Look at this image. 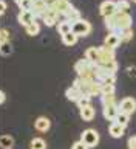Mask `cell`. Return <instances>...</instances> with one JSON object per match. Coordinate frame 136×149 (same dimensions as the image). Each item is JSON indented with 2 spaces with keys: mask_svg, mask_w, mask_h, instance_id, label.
<instances>
[{
  "mask_svg": "<svg viewBox=\"0 0 136 149\" xmlns=\"http://www.w3.org/2000/svg\"><path fill=\"white\" fill-rule=\"evenodd\" d=\"M5 101H6V93H5V92L2 90V92H0V102L3 104Z\"/></svg>",
  "mask_w": 136,
  "mask_h": 149,
  "instance_id": "obj_38",
  "label": "cell"
},
{
  "mask_svg": "<svg viewBox=\"0 0 136 149\" xmlns=\"http://www.w3.org/2000/svg\"><path fill=\"white\" fill-rule=\"evenodd\" d=\"M59 16L60 14L56 11L54 8H48V11L45 13V16L42 17V20H43V23L46 26H57V23H59Z\"/></svg>",
  "mask_w": 136,
  "mask_h": 149,
  "instance_id": "obj_7",
  "label": "cell"
},
{
  "mask_svg": "<svg viewBox=\"0 0 136 149\" xmlns=\"http://www.w3.org/2000/svg\"><path fill=\"white\" fill-rule=\"evenodd\" d=\"M6 13V2H5V0H0V14H3Z\"/></svg>",
  "mask_w": 136,
  "mask_h": 149,
  "instance_id": "obj_37",
  "label": "cell"
},
{
  "mask_svg": "<svg viewBox=\"0 0 136 149\" xmlns=\"http://www.w3.org/2000/svg\"><path fill=\"white\" fill-rule=\"evenodd\" d=\"M119 112L122 113H127V115H132L136 112V100L132 96H127L124 100H121L119 102Z\"/></svg>",
  "mask_w": 136,
  "mask_h": 149,
  "instance_id": "obj_5",
  "label": "cell"
},
{
  "mask_svg": "<svg viewBox=\"0 0 136 149\" xmlns=\"http://www.w3.org/2000/svg\"><path fill=\"white\" fill-rule=\"evenodd\" d=\"M43 2H45V5H46L48 8H54L56 5H57L59 0H43Z\"/></svg>",
  "mask_w": 136,
  "mask_h": 149,
  "instance_id": "obj_36",
  "label": "cell"
},
{
  "mask_svg": "<svg viewBox=\"0 0 136 149\" xmlns=\"http://www.w3.org/2000/svg\"><path fill=\"white\" fill-rule=\"evenodd\" d=\"M96 115V110L93 106H88V107H84V109H81V118L84 121H91L93 118H95Z\"/></svg>",
  "mask_w": 136,
  "mask_h": 149,
  "instance_id": "obj_18",
  "label": "cell"
},
{
  "mask_svg": "<svg viewBox=\"0 0 136 149\" xmlns=\"http://www.w3.org/2000/svg\"><path fill=\"white\" fill-rule=\"evenodd\" d=\"M91 96H88V95H84L81 100L77 101V106H79V109H84V107H88V106H91L90 102H91V100H90Z\"/></svg>",
  "mask_w": 136,
  "mask_h": 149,
  "instance_id": "obj_30",
  "label": "cell"
},
{
  "mask_svg": "<svg viewBox=\"0 0 136 149\" xmlns=\"http://www.w3.org/2000/svg\"><path fill=\"white\" fill-rule=\"evenodd\" d=\"M93 62H90L87 58H84V59H79L76 64H74V70H76V73H77V76H81V74H84L85 72H88L90 68H93Z\"/></svg>",
  "mask_w": 136,
  "mask_h": 149,
  "instance_id": "obj_10",
  "label": "cell"
},
{
  "mask_svg": "<svg viewBox=\"0 0 136 149\" xmlns=\"http://www.w3.org/2000/svg\"><path fill=\"white\" fill-rule=\"evenodd\" d=\"M0 53H2V56H9L12 53V47L9 42H2V47H0Z\"/></svg>",
  "mask_w": 136,
  "mask_h": 149,
  "instance_id": "obj_29",
  "label": "cell"
},
{
  "mask_svg": "<svg viewBox=\"0 0 136 149\" xmlns=\"http://www.w3.org/2000/svg\"><path fill=\"white\" fill-rule=\"evenodd\" d=\"M65 96H67V100H70V101H74V102H77L81 98L84 96V93L79 90V88H76V87H68L67 88V92H65Z\"/></svg>",
  "mask_w": 136,
  "mask_h": 149,
  "instance_id": "obj_16",
  "label": "cell"
},
{
  "mask_svg": "<svg viewBox=\"0 0 136 149\" xmlns=\"http://www.w3.org/2000/svg\"><path fill=\"white\" fill-rule=\"evenodd\" d=\"M85 58L93 64H97L99 61V47H90L85 50Z\"/></svg>",
  "mask_w": 136,
  "mask_h": 149,
  "instance_id": "obj_17",
  "label": "cell"
},
{
  "mask_svg": "<svg viewBox=\"0 0 136 149\" xmlns=\"http://www.w3.org/2000/svg\"><path fill=\"white\" fill-rule=\"evenodd\" d=\"M133 25V19L128 13H116L105 19V26L110 33H116L121 36L124 30H130Z\"/></svg>",
  "mask_w": 136,
  "mask_h": 149,
  "instance_id": "obj_1",
  "label": "cell"
},
{
  "mask_svg": "<svg viewBox=\"0 0 136 149\" xmlns=\"http://www.w3.org/2000/svg\"><path fill=\"white\" fill-rule=\"evenodd\" d=\"M102 107H107V106H115V104H118L116 102V98L115 95H104L102 96Z\"/></svg>",
  "mask_w": 136,
  "mask_h": 149,
  "instance_id": "obj_26",
  "label": "cell"
},
{
  "mask_svg": "<svg viewBox=\"0 0 136 149\" xmlns=\"http://www.w3.org/2000/svg\"><path fill=\"white\" fill-rule=\"evenodd\" d=\"M104 95H115V86L102 84V96H104Z\"/></svg>",
  "mask_w": 136,
  "mask_h": 149,
  "instance_id": "obj_32",
  "label": "cell"
},
{
  "mask_svg": "<svg viewBox=\"0 0 136 149\" xmlns=\"http://www.w3.org/2000/svg\"><path fill=\"white\" fill-rule=\"evenodd\" d=\"M121 42H122V39H121L119 34H116V33H108V34H107V37L104 39V45H107V47H110V48L116 50V48L121 45Z\"/></svg>",
  "mask_w": 136,
  "mask_h": 149,
  "instance_id": "obj_12",
  "label": "cell"
},
{
  "mask_svg": "<svg viewBox=\"0 0 136 149\" xmlns=\"http://www.w3.org/2000/svg\"><path fill=\"white\" fill-rule=\"evenodd\" d=\"M14 2H16V3L19 5V3H20V2H22V0H14Z\"/></svg>",
  "mask_w": 136,
  "mask_h": 149,
  "instance_id": "obj_39",
  "label": "cell"
},
{
  "mask_svg": "<svg viewBox=\"0 0 136 149\" xmlns=\"http://www.w3.org/2000/svg\"><path fill=\"white\" fill-rule=\"evenodd\" d=\"M0 146H2V149H12L14 138L11 135H2L0 137Z\"/></svg>",
  "mask_w": 136,
  "mask_h": 149,
  "instance_id": "obj_20",
  "label": "cell"
},
{
  "mask_svg": "<svg viewBox=\"0 0 136 149\" xmlns=\"http://www.w3.org/2000/svg\"><path fill=\"white\" fill-rule=\"evenodd\" d=\"M110 61H116L115 50L107 45L99 47V61H97V64H105V62H110Z\"/></svg>",
  "mask_w": 136,
  "mask_h": 149,
  "instance_id": "obj_6",
  "label": "cell"
},
{
  "mask_svg": "<svg viewBox=\"0 0 136 149\" xmlns=\"http://www.w3.org/2000/svg\"><path fill=\"white\" fill-rule=\"evenodd\" d=\"M121 39H122V42H130L133 39V30L130 28V30H124L122 33H121Z\"/></svg>",
  "mask_w": 136,
  "mask_h": 149,
  "instance_id": "obj_31",
  "label": "cell"
},
{
  "mask_svg": "<svg viewBox=\"0 0 136 149\" xmlns=\"http://www.w3.org/2000/svg\"><path fill=\"white\" fill-rule=\"evenodd\" d=\"M17 20H19L20 25H23L26 28V26H30L31 23L36 22V16H34L32 11H20L17 14Z\"/></svg>",
  "mask_w": 136,
  "mask_h": 149,
  "instance_id": "obj_8",
  "label": "cell"
},
{
  "mask_svg": "<svg viewBox=\"0 0 136 149\" xmlns=\"http://www.w3.org/2000/svg\"><path fill=\"white\" fill-rule=\"evenodd\" d=\"M124 132H125V127H124V126H121V124H118L116 121L108 126V134L113 138H121L124 135Z\"/></svg>",
  "mask_w": 136,
  "mask_h": 149,
  "instance_id": "obj_15",
  "label": "cell"
},
{
  "mask_svg": "<svg viewBox=\"0 0 136 149\" xmlns=\"http://www.w3.org/2000/svg\"><path fill=\"white\" fill-rule=\"evenodd\" d=\"M133 2H135V3H136V0H133Z\"/></svg>",
  "mask_w": 136,
  "mask_h": 149,
  "instance_id": "obj_40",
  "label": "cell"
},
{
  "mask_svg": "<svg viewBox=\"0 0 136 149\" xmlns=\"http://www.w3.org/2000/svg\"><path fill=\"white\" fill-rule=\"evenodd\" d=\"M118 115H119V104L104 107V118L108 120L110 123H115L116 118H118Z\"/></svg>",
  "mask_w": 136,
  "mask_h": 149,
  "instance_id": "obj_11",
  "label": "cell"
},
{
  "mask_svg": "<svg viewBox=\"0 0 136 149\" xmlns=\"http://www.w3.org/2000/svg\"><path fill=\"white\" fill-rule=\"evenodd\" d=\"M127 146H128V149H136V135H132V137L128 138Z\"/></svg>",
  "mask_w": 136,
  "mask_h": 149,
  "instance_id": "obj_35",
  "label": "cell"
},
{
  "mask_svg": "<svg viewBox=\"0 0 136 149\" xmlns=\"http://www.w3.org/2000/svg\"><path fill=\"white\" fill-rule=\"evenodd\" d=\"M34 127H36V130H39V132H48L50 127H51V121L46 118V116H39V118L34 121Z\"/></svg>",
  "mask_w": 136,
  "mask_h": 149,
  "instance_id": "obj_13",
  "label": "cell"
},
{
  "mask_svg": "<svg viewBox=\"0 0 136 149\" xmlns=\"http://www.w3.org/2000/svg\"><path fill=\"white\" fill-rule=\"evenodd\" d=\"M9 31L6 30V28H2V31H0V40L2 42H9Z\"/></svg>",
  "mask_w": 136,
  "mask_h": 149,
  "instance_id": "obj_33",
  "label": "cell"
},
{
  "mask_svg": "<svg viewBox=\"0 0 136 149\" xmlns=\"http://www.w3.org/2000/svg\"><path fill=\"white\" fill-rule=\"evenodd\" d=\"M25 30H26L28 36H37V34H39V31H40V25L37 22H34V23H31L30 26H26Z\"/></svg>",
  "mask_w": 136,
  "mask_h": 149,
  "instance_id": "obj_25",
  "label": "cell"
},
{
  "mask_svg": "<svg viewBox=\"0 0 136 149\" xmlns=\"http://www.w3.org/2000/svg\"><path fill=\"white\" fill-rule=\"evenodd\" d=\"M99 11L104 16V19H107V17H110V16L118 13V5H116L115 0H104L99 6Z\"/></svg>",
  "mask_w": 136,
  "mask_h": 149,
  "instance_id": "obj_4",
  "label": "cell"
},
{
  "mask_svg": "<svg viewBox=\"0 0 136 149\" xmlns=\"http://www.w3.org/2000/svg\"><path fill=\"white\" fill-rule=\"evenodd\" d=\"M48 11V6L45 5L43 0H37V2H34V6H32V13H34V16L36 19L37 17H43L45 16V13Z\"/></svg>",
  "mask_w": 136,
  "mask_h": 149,
  "instance_id": "obj_14",
  "label": "cell"
},
{
  "mask_svg": "<svg viewBox=\"0 0 136 149\" xmlns=\"http://www.w3.org/2000/svg\"><path fill=\"white\" fill-rule=\"evenodd\" d=\"M81 137H82L81 140L88 148H95L99 144V134H97V130H95V129H85Z\"/></svg>",
  "mask_w": 136,
  "mask_h": 149,
  "instance_id": "obj_2",
  "label": "cell"
},
{
  "mask_svg": "<svg viewBox=\"0 0 136 149\" xmlns=\"http://www.w3.org/2000/svg\"><path fill=\"white\" fill-rule=\"evenodd\" d=\"M81 19H82L81 17V11H79V9H74V11H71L67 17H65V20H68L73 25V23H76L77 20H81Z\"/></svg>",
  "mask_w": 136,
  "mask_h": 149,
  "instance_id": "obj_23",
  "label": "cell"
},
{
  "mask_svg": "<svg viewBox=\"0 0 136 149\" xmlns=\"http://www.w3.org/2000/svg\"><path fill=\"white\" fill-rule=\"evenodd\" d=\"M54 9H56V11H57V13L60 14V16H64V19H65V17H67L70 13L74 11L76 8H74L73 5L68 2V0H59L57 5L54 6Z\"/></svg>",
  "mask_w": 136,
  "mask_h": 149,
  "instance_id": "obj_9",
  "label": "cell"
},
{
  "mask_svg": "<svg viewBox=\"0 0 136 149\" xmlns=\"http://www.w3.org/2000/svg\"><path fill=\"white\" fill-rule=\"evenodd\" d=\"M57 31L60 33L62 36H65V34H68V33H71L73 31V25L70 23L68 20H60L59 23H57Z\"/></svg>",
  "mask_w": 136,
  "mask_h": 149,
  "instance_id": "obj_19",
  "label": "cell"
},
{
  "mask_svg": "<svg viewBox=\"0 0 136 149\" xmlns=\"http://www.w3.org/2000/svg\"><path fill=\"white\" fill-rule=\"evenodd\" d=\"M116 5H118V13H128L130 2H127V0H118Z\"/></svg>",
  "mask_w": 136,
  "mask_h": 149,
  "instance_id": "obj_28",
  "label": "cell"
},
{
  "mask_svg": "<svg viewBox=\"0 0 136 149\" xmlns=\"http://www.w3.org/2000/svg\"><path fill=\"white\" fill-rule=\"evenodd\" d=\"M77 39L79 37L74 34V33L71 31V33H68V34H65V36H62V42L65 45H68V47H71V45H74L77 42Z\"/></svg>",
  "mask_w": 136,
  "mask_h": 149,
  "instance_id": "obj_21",
  "label": "cell"
},
{
  "mask_svg": "<svg viewBox=\"0 0 136 149\" xmlns=\"http://www.w3.org/2000/svg\"><path fill=\"white\" fill-rule=\"evenodd\" d=\"M30 148L31 149H46V143L43 138H34V140H31Z\"/></svg>",
  "mask_w": 136,
  "mask_h": 149,
  "instance_id": "obj_24",
  "label": "cell"
},
{
  "mask_svg": "<svg viewBox=\"0 0 136 149\" xmlns=\"http://www.w3.org/2000/svg\"><path fill=\"white\" fill-rule=\"evenodd\" d=\"M73 33L77 37L88 36L91 33V23L88 20H85V19H81V20H77L76 23H73Z\"/></svg>",
  "mask_w": 136,
  "mask_h": 149,
  "instance_id": "obj_3",
  "label": "cell"
},
{
  "mask_svg": "<svg viewBox=\"0 0 136 149\" xmlns=\"http://www.w3.org/2000/svg\"><path fill=\"white\" fill-rule=\"evenodd\" d=\"M71 149H88V146L82 141V140H79V141H74V143H73Z\"/></svg>",
  "mask_w": 136,
  "mask_h": 149,
  "instance_id": "obj_34",
  "label": "cell"
},
{
  "mask_svg": "<svg viewBox=\"0 0 136 149\" xmlns=\"http://www.w3.org/2000/svg\"><path fill=\"white\" fill-rule=\"evenodd\" d=\"M128 121H130V115H127V113H122V112H119L118 118H116V123L121 124V126H124V127H127Z\"/></svg>",
  "mask_w": 136,
  "mask_h": 149,
  "instance_id": "obj_27",
  "label": "cell"
},
{
  "mask_svg": "<svg viewBox=\"0 0 136 149\" xmlns=\"http://www.w3.org/2000/svg\"><path fill=\"white\" fill-rule=\"evenodd\" d=\"M102 96V82H95L90 88V93H88V96Z\"/></svg>",
  "mask_w": 136,
  "mask_h": 149,
  "instance_id": "obj_22",
  "label": "cell"
}]
</instances>
